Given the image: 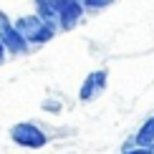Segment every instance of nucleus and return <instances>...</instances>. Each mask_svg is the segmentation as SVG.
<instances>
[{"label": "nucleus", "mask_w": 154, "mask_h": 154, "mask_svg": "<svg viewBox=\"0 0 154 154\" xmlns=\"http://www.w3.org/2000/svg\"><path fill=\"white\" fill-rule=\"evenodd\" d=\"M15 28L20 30V35L30 46H43V43H51L58 33V25L41 18L38 13H30V15H20L15 18Z\"/></svg>", "instance_id": "nucleus-1"}, {"label": "nucleus", "mask_w": 154, "mask_h": 154, "mask_svg": "<svg viewBox=\"0 0 154 154\" xmlns=\"http://www.w3.org/2000/svg\"><path fill=\"white\" fill-rule=\"evenodd\" d=\"M8 137L15 146H23V149H43L51 142V137L35 121H18V124H13Z\"/></svg>", "instance_id": "nucleus-2"}, {"label": "nucleus", "mask_w": 154, "mask_h": 154, "mask_svg": "<svg viewBox=\"0 0 154 154\" xmlns=\"http://www.w3.org/2000/svg\"><path fill=\"white\" fill-rule=\"evenodd\" d=\"M0 41H3L8 56H13V58L30 53V48H33V46H30V43L20 35V30L15 28V20H10L3 10H0Z\"/></svg>", "instance_id": "nucleus-3"}, {"label": "nucleus", "mask_w": 154, "mask_h": 154, "mask_svg": "<svg viewBox=\"0 0 154 154\" xmlns=\"http://www.w3.org/2000/svg\"><path fill=\"white\" fill-rule=\"evenodd\" d=\"M53 8H56V23H58V30H73L76 25L81 23L83 13V0H53Z\"/></svg>", "instance_id": "nucleus-4"}, {"label": "nucleus", "mask_w": 154, "mask_h": 154, "mask_svg": "<svg viewBox=\"0 0 154 154\" xmlns=\"http://www.w3.org/2000/svg\"><path fill=\"white\" fill-rule=\"evenodd\" d=\"M106 83H109V73L106 71H91L86 79H83V83H81L79 101L81 104H88V101L99 99V96L106 91Z\"/></svg>", "instance_id": "nucleus-5"}, {"label": "nucleus", "mask_w": 154, "mask_h": 154, "mask_svg": "<svg viewBox=\"0 0 154 154\" xmlns=\"http://www.w3.org/2000/svg\"><path fill=\"white\" fill-rule=\"evenodd\" d=\"M134 144H137V146H149V149H154V116H149L142 126H139L137 137H134Z\"/></svg>", "instance_id": "nucleus-6"}, {"label": "nucleus", "mask_w": 154, "mask_h": 154, "mask_svg": "<svg viewBox=\"0 0 154 154\" xmlns=\"http://www.w3.org/2000/svg\"><path fill=\"white\" fill-rule=\"evenodd\" d=\"M116 0H83V8H86L88 13H99V10H104L109 8V5H114Z\"/></svg>", "instance_id": "nucleus-7"}, {"label": "nucleus", "mask_w": 154, "mask_h": 154, "mask_svg": "<svg viewBox=\"0 0 154 154\" xmlns=\"http://www.w3.org/2000/svg\"><path fill=\"white\" fill-rule=\"evenodd\" d=\"M41 109H43V111H51V114H58L61 111V104H58V101H53V99H46L41 104Z\"/></svg>", "instance_id": "nucleus-8"}, {"label": "nucleus", "mask_w": 154, "mask_h": 154, "mask_svg": "<svg viewBox=\"0 0 154 154\" xmlns=\"http://www.w3.org/2000/svg\"><path fill=\"white\" fill-rule=\"evenodd\" d=\"M124 154H154V149H149V146H129V149H124Z\"/></svg>", "instance_id": "nucleus-9"}, {"label": "nucleus", "mask_w": 154, "mask_h": 154, "mask_svg": "<svg viewBox=\"0 0 154 154\" xmlns=\"http://www.w3.org/2000/svg\"><path fill=\"white\" fill-rule=\"evenodd\" d=\"M8 61V51H5V46H3V41H0V66Z\"/></svg>", "instance_id": "nucleus-10"}]
</instances>
